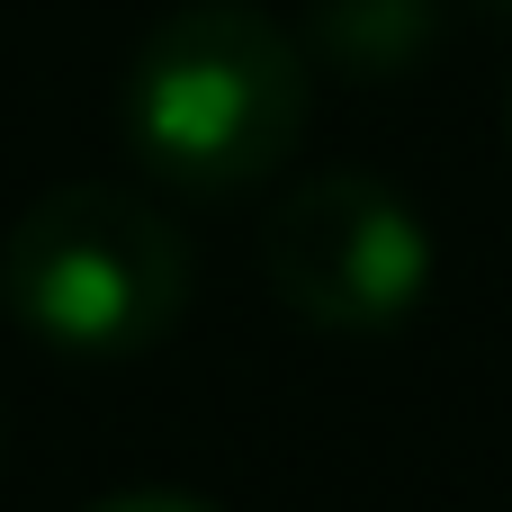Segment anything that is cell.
<instances>
[{"label": "cell", "mask_w": 512, "mask_h": 512, "mask_svg": "<svg viewBox=\"0 0 512 512\" xmlns=\"http://www.w3.org/2000/svg\"><path fill=\"white\" fill-rule=\"evenodd\" d=\"M306 45L252 0L171 9L126 72V153L171 198H243L306 135Z\"/></svg>", "instance_id": "1"}, {"label": "cell", "mask_w": 512, "mask_h": 512, "mask_svg": "<svg viewBox=\"0 0 512 512\" xmlns=\"http://www.w3.org/2000/svg\"><path fill=\"white\" fill-rule=\"evenodd\" d=\"M189 234L117 180L45 189L0 243L9 315L63 360H135L189 315Z\"/></svg>", "instance_id": "2"}, {"label": "cell", "mask_w": 512, "mask_h": 512, "mask_svg": "<svg viewBox=\"0 0 512 512\" xmlns=\"http://www.w3.org/2000/svg\"><path fill=\"white\" fill-rule=\"evenodd\" d=\"M261 279L315 333H396L432 288V225L378 171H315L270 207Z\"/></svg>", "instance_id": "3"}, {"label": "cell", "mask_w": 512, "mask_h": 512, "mask_svg": "<svg viewBox=\"0 0 512 512\" xmlns=\"http://www.w3.org/2000/svg\"><path fill=\"white\" fill-rule=\"evenodd\" d=\"M441 45V0H306V54L342 81H405Z\"/></svg>", "instance_id": "4"}, {"label": "cell", "mask_w": 512, "mask_h": 512, "mask_svg": "<svg viewBox=\"0 0 512 512\" xmlns=\"http://www.w3.org/2000/svg\"><path fill=\"white\" fill-rule=\"evenodd\" d=\"M90 512H225L207 495H180V486H126V495H99Z\"/></svg>", "instance_id": "5"}, {"label": "cell", "mask_w": 512, "mask_h": 512, "mask_svg": "<svg viewBox=\"0 0 512 512\" xmlns=\"http://www.w3.org/2000/svg\"><path fill=\"white\" fill-rule=\"evenodd\" d=\"M477 9H486V18H512V0H477Z\"/></svg>", "instance_id": "6"}, {"label": "cell", "mask_w": 512, "mask_h": 512, "mask_svg": "<svg viewBox=\"0 0 512 512\" xmlns=\"http://www.w3.org/2000/svg\"><path fill=\"white\" fill-rule=\"evenodd\" d=\"M0 450H9V423H0Z\"/></svg>", "instance_id": "7"}]
</instances>
